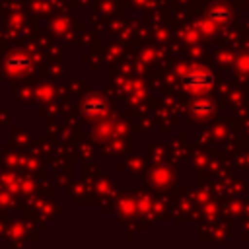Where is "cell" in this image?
Returning <instances> with one entry per match:
<instances>
[{"label":"cell","instance_id":"obj_1","mask_svg":"<svg viewBox=\"0 0 249 249\" xmlns=\"http://www.w3.org/2000/svg\"><path fill=\"white\" fill-rule=\"evenodd\" d=\"M181 84H183V88L193 89V91H206V89H210V88L214 86V76H212L206 68L195 66V68H191V70L183 76Z\"/></svg>","mask_w":249,"mask_h":249},{"label":"cell","instance_id":"obj_3","mask_svg":"<svg viewBox=\"0 0 249 249\" xmlns=\"http://www.w3.org/2000/svg\"><path fill=\"white\" fill-rule=\"evenodd\" d=\"M29 64V60H27V56H23V54H12L8 60H6V68L8 70H21V68H25Z\"/></svg>","mask_w":249,"mask_h":249},{"label":"cell","instance_id":"obj_2","mask_svg":"<svg viewBox=\"0 0 249 249\" xmlns=\"http://www.w3.org/2000/svg\"><path fill=\"white\" fill-rule=\"evenodd\" d=\"M105 105H107V103H105V99L93 93V95H89V97H86V99H84V105H82V107H84V111H86V113L101 115V113L105 111Z\"/></svg>","mask_w":249,"mask_h":249},{"label":"cell","instance_id":"obj_5","mask_svg":"<svg viewBox=\"0 0 249 249\" xmlns=\"http://www.w3.org/2000/svg\"><path fill=\"white\" fill-rule=\"evenodd\" d=\"M193 111L198 113V115H200V113H210V111H212V103H210V101H198V103L193 105Z\"/></svg>","mask_w":249,"mask_h":249},{"label":"cell","instance_id":"obj_4","mask_svg":"<svg viewBox=\"0 0 249 249\" xmlns=\"http://www.w3.org/2000/svg\"><path fill=\"white\" fill-rule=\"evenodd\" d=\"M230 10L228 8H214V10H210V18L212 19H230Z\"/></svg>","mask_w":249,"mask_h":249}]
</instances>
